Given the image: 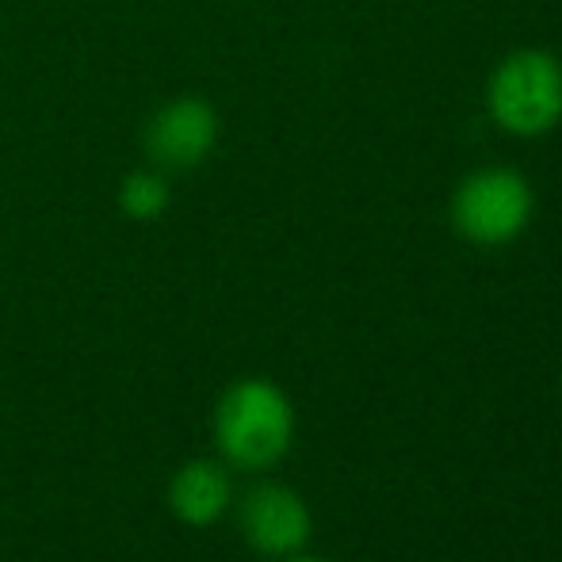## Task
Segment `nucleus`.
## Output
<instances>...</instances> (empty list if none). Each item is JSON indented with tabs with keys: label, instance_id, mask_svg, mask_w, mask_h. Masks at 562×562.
<instances>
[{
	"label": "nucleus",
	"instance_id": "f03ea898",
	"mask_svg": "<svg viewBox=\"0 0 562 562\" xmlns=\"http://www.w3.org/2000/svg\"><path fill=\"white\" fill-rule=\"evenodd\" d=\"M490 119L513 138H540L562 119V61L548 50H517L486 85Z\"/></svg>",
	"mask_w": 562,
	"mask_h": 562
},
{
	"label": "nucleus",
	"instance_id": "6e6552de",
	"mask_svg": "<svg viewBox=\"0 0 562 562\" xmlns=\"http://www.w3.org/2000/svg\"><path fill=\"white\" fill-rule=\"evenodd\" d=\"M291 562H326V559H291Z\"/></svg>",
	"mask_w": 562,
	"mask_h": 562
},
{
	"label": "nucleus",
	"instance_id": "f257e3e1",
	"mask_svg": "<svg viewBox=\"0 0 562 562\" xmlns=\"http://www.w3.org/2000/svg\"><path fill=\"white\" fill-rule=\"evenodd\" d=\"M295 437V409L272 379H241L218 398L215 440L241 471H268Z\"/></svg>",
	"mask_w": 562,
	"mask_h": 562
},
{
	"label": "nucleus",
	"instance_id": "39448f33",
	"mask_svg": "<svg viewBox=\"0 0 562 562\" xmlns=\"http://www.w3.org/2000/svg\"><path fill=\"white\" fill-rule=\"evenodd\" d=\"M237 520H241V532L249 540V548H257L260 555H272V559L295 555L311 540V509H306V502L295 490L276 486V482L249 490Z\"/></svg>",
	"mask_w": 562,
	"mask_h": 562
},
{
	"label": "nucleus",
	"instance_id": "7ed1b4c3",
	"mask_svg": "<svg viewBox=\"0 0 562 562\" xmlns=\"http://www.w3.org/2000/svg\"><path fill=\"white\" fill-rule=\"evenodd\" d=\"M532 184L505 165L471 172V177L459 180L456 195H451V226L459 229L463 241L482 245V249L517 241L532 223Z\"/></svg>",
	"mask_w": 562,
	"mask_h": 562
},
{
	"label": "nucleus",
	"instance_id": "423d86ee",
	"mask_svg": "<svg viewBox=\"0 0 562 562\" xmlns=\"http://www.w3.org/2000/svg\"><path fill=\"white\" fill-rule=\"evenodd\" d=\"M169 502H172V513H177L184 525H195V528L215 525L229 509V502H234V486H229L226 467L211 463V459H195V463L180 467V471L172 474Z\"/></svg>",
	"mask_w": 562,
	"mask_h": 562
},
{
	"label": "nucleus",
	"instance_id": "20e7f679",
	"mask_svg": "<svg viewBox=\"0 0 562 562\" xmlns=\"http://www.w3.org/2000/svg\"><path fill=\"white\" fill-rule=\"evenodd\" d=\"M215 142L218 115L200 97L172 100L146 126V154L157 169H192L215 149Z\"/></svg>",
	"mask_w": 562,
	"mask_h": 562
},
{
	"label": "nucleus",
	"instance_id": "0eeeda50",
	"mask_svg": "<svg viewBox=\"0 0 562 562\" xmlns=\"http://www.w3.org/2000/svg\"><path fill=\"white\" fill-rule=\"evenodd\" d=\"M119 207L131 218H157L169 207V184L157 169L149 172H131L119 188Z\"/></svg>",
	"mask_w": 562,
	"mask_h": 562
}]
</instances>
